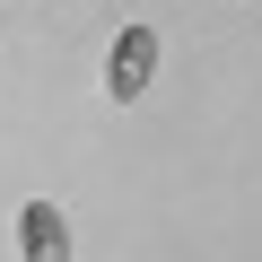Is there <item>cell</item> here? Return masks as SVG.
<instances>
[{
    "label": "cell",
    "instance_id": "6da1fadb",
    "mask_svg": "<svg viewBox=\"0 0 262 262\" xmlns=\"http://www.w3.org/2000/svg\"><path fill=\"white\" fill-rule=\"evenodd\" d=\"M149 79H158V27H122L114 53H105V96L114 105H140Z\"/></svg>",
    "mask_w": 262,
    "mask_h": 262
},
{
    "label": "cell",
    "instance_id": "7a4b0ae2",
    "mask_svg": "<svg viewBox=\"0 0 262 262\" xmlns=\"http://www.w3.org/2000/svg\"><path fill=\"white\" fill-rule=\"evenodd\" d=\"M18 253H27V262H70V219H61V201H18Z\"/></svg>",
    "mask_w": 262,
    "mask_h": 262
}]
</instances>
